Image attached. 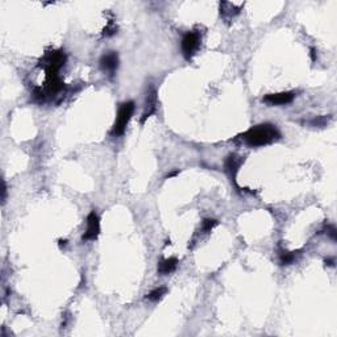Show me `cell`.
Returning <instances> with one entry per match:
<instances>
[{"label":"cell","instance_id":"cell-13","mask_svg":"<svg viewBox=\"0 0 337 337\" xmlns=\"http://www.w3.org/2000/svg\"><path fill=\"white\" fill-rule=\"evenodd\" d=\"M5 199H7V185H5V182H3V190H1V200H3V203H5Z\"/></svg>","mask_w":337,"mask_h":337},{"label":"cell","instance_id":"cell-12","mask_svg":"<svg viewBox=\"0 0 337 337\" xmlns=\"http://www.w3.org/2000/svg\"><path fill=\"white\" fill-rule=\"evenodd\" d=\"M216 225H218V221L215 219H204L203 223H202V231L204 233H210Z\"/></svg>","mask_w":337,"mask_h":337},{"label":"cell","instance_id":"cell-7","mask_svg":"<svg viewBox=\"0 0 337 337\" xmlns=\"http://www.w3.org/2000/svg\"><path fill=\"white\" fill-rule=\"evenodd\" d=\"M157 111V94L156 90L152 88V90L149 91L148 95H146V100H145V111L142 113L141 117V124H144L146 121V119L152 116L153 113H156Z\"/></svg>","mask_w":337,"mask_h":337},{"label":"cell","instance_id":"cell-2","mask_svg":"<svg viewBox=\"0 0 337 337\" xmlns=\"http://www.w3.org/2000/svg\"><path fill=\"white\" fill-rule=\"evenodd\" d=\"M134 112V103L133 102H125L123 104H120L119 111H117V116H116V121L113 124L112 131H111V134L112 136H121L124 134L125 129H127V125L129 123V120L132 119Z\"/></svg>","mask_w":337,"mask_h":337},{"label":"cell","instance_id":"cell-14","mask_svg":"<svg viewBox=\"0 0 337 337\" xmlns=\"http://www.w3.org/2000/svg\"><path fill=\"white\" fill-rule=\"evenodd\" d=\"M66 244H67V240H59V247H66Z\"/></svg>","mask_w":337,"mask_h":337},{"label":"cell","instance_id":"cell-9","mask_svg":"<svg viewBox=\"0 0 337 337\" xmlns=\"http://www.w3.org/2000/svg\"><path fill=\"white\" fill-rule=\"evenodd\" d=\"M178 266V260L175 257H169L165 258L162 261L158 264V273L162 274V276H167V274H170L177 269Z\"/></svg>","mask_w":337,"mask_h":337},{"label":"cell","instance_id":"cell-4","mask_svg":"<svg viewBox=\"0 0 337 337\" xmlns=\"http://www.w3.org/2000/svg\"><path fill=\"white\" fill-rule=\"evenodd\" d=\"M99 233H100V219L95 211H91L87 216V229L83 235V241L96 240Z\"/></svg>","mask_w":337,"mask_h":337},{"label":"cell","instance_id":"cell-5","mask_svg":"<svg viewBox=\"0 0 337 337\" xmlns=\"http://www.w3.org/2000/svg\"><path fill=\"white\" fill-rule=\"evenodd\" d=\"M99 63H100V69L104 73L113 75V74L116 73L117 67H119V55L115 51H108V53H105V54L102 55Z\"/></svg>","mask_w":337,"mask_h":337},{"label":"cell","instance_id":"cell-8","mask_svg":"<svg viewBox=\"0 0 337 337\" xmlns=\"http://www.w3.org/2000/svg\"><path fill=\"white\" fill-rule=\"evenodd\" d=\"M244 162V160L237 154H229L225 160V170L228 171L229 177L232 181H235L236 174L239 171V167L241 166V163Z\"/></svg>","mask_w":337,"mask_h":337},{"label":"cell","instance_id":"cell-6","mask_svg":"<svg viewBox=\"0 0 337 337\" xmlns=\"http://www.w3.org/2000/svg\"><path fill=\"white\" fill-rule=\"evenodd\" d=\"M295 98L294 92H278V94H269L264 98V102L269 105H286L290 104Z\"/></svg>","mask_w":337,"mask_h":337},{"label":"cell","instance_id":"cell-10","mask_svg":"<svg viewBox=\"0 0 337 337\" xmlns=\"http://www.w3.org/2000/svg\"><path fill=\"white\" fill-rule=\"evenodd\" d=\"M166 293H167L166 287H158V289H154V290L150 291V293L146 295V299L152 302H158Z\"/></svg>","mask_w":337,"mask_h":337},{"label":"cell","instance_id":"cell-1","mask_svg":"<svg viewBox=\"0 0 337 337\" xmlns=\"http://www.w3.org/2000/svg\"><path fill=\"white\" fill-rule=\"evenodd\" d=\"M281 137V133L273 124L265 123L252 127L243 134V140L245 144L252 148H257V146H265L277 141Z\"/></svg>","mask_w":337,"mask_h":337},{"label":"cell","instance_id":"cell-3","mask_svg":"<svg viewBox=\"0 0 337 337\" xmlns=\"http://www.w3.org/2000/svg\"><path fill=\"white\" fill-rule=\"evenodd\" d=\"M200 41H202L200 34L196 30L186 33L183 36V38H182V53H183L187 61H190L192 58V55L198 51L200 46Z\"/></svg>","mask_w":337,"mask_h":337},{"label":"cell","instance_id":"cell-11","mask_svg":"<svg viewBox=\"0 0 337 337\" xmlns=\"http://www.w3.org/2000/svg\"><path fill=\"white\" fill-rule=\"evenodd\" d=\"M294 261H295V253L294 252L282 250L279 253V262H281V265H291Z\"/></svg>","mask_w":337,"mask_h":337}]
</instances>
